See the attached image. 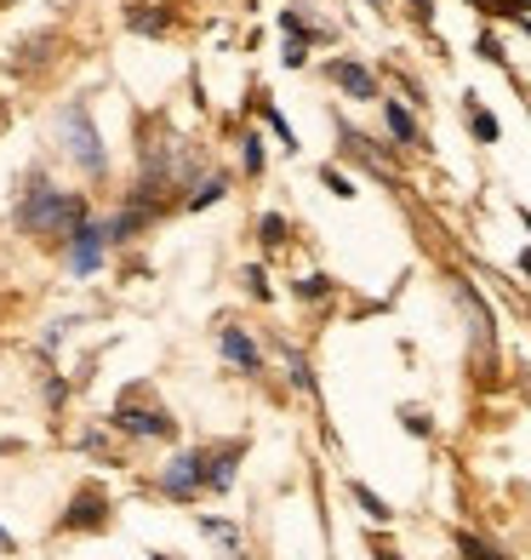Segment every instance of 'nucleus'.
Returning <instances> with one entry per match:
<instances>
[{
  "label": "nucleus",
  "instance_id": "aec40b11",
  "mask_svg": "<svg viewBox=\"0 0 531 560\" xmlns=\"http://www.w3.org/2000/svg\"><path fill=\"white\" fill-rule=\"evenodd\" d=\"M320 184H326V189H332L338 200H354V184H349V177H343L338 166H326V172H320Z\"/></svg>",
  "mask_w": 531,
  "mask_h": 560
},
{
  "label": "nucleus",
  "instance_id": "2eb2a0df",
  "mask_svg": "<svg viewBox=\"0 0 531 560\" xmlns=\"http://www.w3.org/2000/svg\"><path fill=\"white\" fill-rule=\"evenodd\" d=\"M384 115H389V132H394L400 143H417V120H412L406 109H400V104H389Z\"/></svg>",
  "mask_w": 531,
  "mask_h": 560
},
{
  "label": "nucleus",
  "instance_id": "dca6fc26",
  "mask_svg": "<svg viewBox=\"0 0 531 560\" xmlns=\"http://www.w3.org/2000/svg\"><path fill=\"white\" fill-rule=\"evenodd\" d=\"M458 549H463V560H503L486 538H474V532H458Z\"/></svg>",
  "mask_w": 531,
  "mask_h": 560
},
{
  "label": "nucleus",
  "instance_id": "ddd939ff",
  "mask_svg": "<svg viewBox=\"0 0 531 560\" xmlns=\"http://www.w3.org/2000/svg\"><path fill=\"white\" fill-rule=\"evenodd\" d=\"M258 241H263L269 252H274V246H286V241H292V235H286V218H281V212L258 218Z\"/></svg>",
  "mask_w": 531,
  "mask_h": 560
},
{
  "label": "nucleus",
  "instance_id": "9b49d317",
  "mask_svg": "<svg viewBox=\"0 0 531 560\" xmlns=\"http://www.w3.org/2000/svg\"><path fill=\"white\" fill-rule=\"evenodd\" d=\"M126 30L161 35V30H166V12H161V7H149V0H143V7H126Z\"/></svg>",
  "mask_w": 531,
  "mask_h": 560
},
{
  "label": "nucleus",
  "instance_id": "cd10ccee",
  "mask_svg": "<svg viewBox=\"0 0 531 560\" xmlns=\"http://www.w3.org/2000/svg\"><path fill=\"white\" fill-rule=\"evenodd\" d=\"M520 269H526V275H531V252H520Z\"/></svg>",
  "mask_w": 531,
  "mask_h": 560
},
{
  "label": "nucleus",
  "instance_id": "6e6552de",
  "mask_svg": "<svg viewBox=\"0 0 531 560\" xmlns=\"http://www.w3.org/2000/svg\"><path fill=\"white\" fill-rule=\"evenodd\" d=\"M326 74H332V81H338L349 97H361V104H366V97H377V74H371V69H361V63H349V58L326 63Z\"/></svg>",
  "mask_w": 531,
  "mask_h": 560
},
{
  "label": "nucleus",
  "instance_id": "b1692460",
  "mask_svg": "<svg viewBox=\"0 0 531 560\" xmlns=\"http://www.w3.org/2000/svg\"><path fill=\"white\" fill-rule=\"evenodd\" d=\"M246 287H251V298H269V280H263V269H246Z\"/></svg>",
  "mask_w": 531,
  "mask_h": 560
},
{
  "label": "nucleus",
  "instance_id": "5701e85b",
  "mask_svg": "<svg viewBox=\"0 0 531 560\" xmlns=\"http://www.w3.org/2000/svg\"><path fill=\"white\" fill-rule=\"evenodd\" d=\"M240 161H246V172H263V143L246 138V155H240Z\"/></svg>",
  "mask_w": 531,
  "mask_h": 560
},
{
  "label": "nucleus",
  "instance_id": "20e7f679",
  "mask_svg": "<svg viewBox=\"0 0 531 560\" xmlns=\"http://www.w3.org/2000/svg\"><path fill=\"white\" fill-rule=\"evenodd\" d=\"M240 457H246V441L217 446V452H200V487L229 492V487H235V464H240Z\"/></svg>",
  "mask_w": 531,
  "mask_h": 560
},
{
  "label": "nucleus",
  "instance_id": "a878e982",
  "mask_svg": "<svg viewBox=\"0 0 531 560\" xmlns=\"http://www.w3.org/2000/svg\"><path fill=\"white\" fill-rule=\"evenodd\" d=\"M412 12H417V23H428V0H412Z\"/></svg>",
  "mask_w": 531,
  "mask_h": 560
},
{
  "label": "nucleus",
  "instance_id": "c85d7f7f",
  "mask_svg": "<svg viewBox=\"0 0 531 560\" xmlns=\"http://www.w3.org/2000/svg\"><path fill=\"white\" fill-rule=\"evenodd\" d=\"M0 549H12V538H7V532H0Z\"/></svg>",
  "mask_w": 531,
  "mask_h": 560
},
{
  "label": "nucleus",
  "instance_id": "412c9836",
  "mask_svg": "<svg viewBox=\"0 0 531 560\" xmlns=\"http://www.w3.org/2000/svg\"><path fill=\"white\" fill-rule=\"evenodd\" d=\"M474 7L492 18H515V12H526V0H474Z\"/></svg>",
  "mask_w": 531,
  "mask_h": 560
},
{
  "label": "nucleus",
  "instance_id": "9d476101",
  "mask_svg": "<svg viewBox=\"0 0 531 560\" xmlns=\"http://www.w3.org/2000/svg\"><path fill=\"white\" fill-rule=\"evenodd\" d=\"M200 532H206V538L223 549V555H229V560H246V544H240V532L229 526V521H217V515H206V521H200Z\"/></svg>",
  "mask_w": 531,
  "mask_h": 560
},
{
  "label": "nucleus",
  "instance_id": "6ab92c4d",
  "mask_svg": "<svg viewBox=\"0 0 531 560\" xmlns=\"http://www.w3.org/2000/svg\"><path fill=\"white\" fill-rule=\"evenodd\" d=\"M286 366H292V384L297 389H315V372H309V361H303L297 349H286Z\"/></svg>",
  "mask_w": 531,
  "mask_h": 560
},
{
  "label": "nucleus",
  "instance_id": "bb28decb",
  "mask_svg": "<svg viewBox=\"0 0 531 560\" xmlns=\"http://www.w3.org/2000/svg\"><path fill=\"white\" fill-rule=\"evenodd\" d=\"M371 560H400V555H394V549H384V544H377V555H371Z\"/></svg>",
  "mask_w": 531,
  "mask_h": 560
},
{
  "label": "nucleus",
  "instance_id": "393cba45",
  "mask_svg": "<svg viewBox=\"0 0 531 560\" xmlns=\"http://www.w3.org/2000/svg\"><path fill=\"white\" fill-rule=\"evenodd\" d=\"M303 58H309V52H303V35H292V46H286V63H292V69H297V63H303Z\"/></svg>",
  "mask_w": 531,
  "mask_h": 560
},
{
  "label": "nucleus",
  "instance_id": "f257e3e1",
  "mask_svg": "<svg viewBox=\"0 0 531 560\" xmlns=\"http://www.w3.org/2000/svg\"><path fill=\"white\" fill-rule=\"evenodd\" d=\"M17 223L30 229V235L40 229V235H52V241H69L74 229L86 223V200L81 195H58L52 184H35L30 200L17 207Z\"/></svg>",
  "mask_w": 531,
  "mask_h": 560
},
{
  "label": "nucleus",
  "instance_id": "4be33fe9",
  "mask_svg": "<svg viewBox=\"0 0 531 560\" xmlns=\"http://www.w3.org/2000/svg\"><path fill=\"white\" fill-rule=\"evenodd\" d=\"M400 423H406L412 435H428V429H435V423H428V412H417V406H406V412H400Z\"/></svg>",
  "mask_w": 531,
  "mask_h": 560
},
{
  "label": "nucleus",
  "instance_id": "a211bd4d",
  "mask_svg": "<svg viewBox=\"0 0 531 560\" xmlns=\"http://www.w3.org/2000/svg\"><path fill=\"white\" fill-rule=\"evenodd\" d=\"M326 292H332V275H303V280H297V298H309V303L326 298Z\"/></svg>",
  "mask_w": 531,
  "mask_h": 560
},
{
  "label": "nucleus",
  "instance_id": "7ed1b4c3",
  "mask_svg": "<svg viewBox=\"0 0 531 560\" xmlns=\"http://www.w3.org/2000/svg\"><path fill=\"white\" fill-rule=\"evenodd\" d=\"M115 429H126V435H149V441H166V435H172V418L161 412V406H132V400H120Z\"/></svg>",
  "mask_w": 531,
  "mask_h": 560
},
{
  "label": "nucleus",
  "instance_id": "4468645a",
  "mask_svg": "<svg viewBox=\"0 0 531 560\" xmlns=\"http://www.w3.org/2000/svg\"><path fill=\"white\" fill-rule=\"evenodd\" d=\"M223 189H229V177H200L194 195H189V207H194V212H200V207H212V200H217Z\"/></svg>",
  "mask_w": 531,
  "mask_h": 560
},
{
  "label": "nucleus",
  "instance_id": "f03ea898",
  "mask_svg": "<svg viewBox=\"0 0 531 560\" xmlns=\"http://www.w3.org/2000/svg\"><path fill=\"white\" fill-rule=\"evenodd\" d=\"M63 132H69V155L81 161L92 177H104V149H97V132H92V120L81 109H69L63 115Z\"/></svg>",
  "mask_w": 531,
  "mask_h": 560
},
{
  "label": "nucleus",
  "instance_id": "c756f323",
  "mask_svg": "<svg viewBox=\"0 0 531 560\" xmlns=\"http://www.w3.org/2000/svg\"><path fill=\"white\" fill-rule=\"evenodd\" d=\"M520 218H526V229H531V212H520Z\"/></svg>",
  "mask_w": 531,
  "mask_h": 560
},
{
  "label": "nucleus",
  "instance_id": "423d86ee",
  "mask_svg": "<svg viewBox=\"0 0 531 560\" xmlns=\"http://www.w3.org/2000/svg\"><path fill=\"white\" fill-rule=\"evenodd\" d=\"M97 264H104V229L81 223V229L69 235V269H74V275H92Z\"/></svg>",
  "mask_w": 531,
  "mask_h": 560
},
{
  "label": "nucleus",
  "instance_id": "7c9ffc66",
  "mask_svg": "<svg viewBox=\"0 0 531 560\" xmlns=\"http://www.w3.org/2000/svg\"><path fill=\"white\" fill-rule=\"evenodd\" d=\"M526 30H531V23H526Z\"/></svg>",
  "mask_w": 531,
  "mask_h": 560
},
{
  "label": "nucleus",
  "instance_id": "39448f33",
  "mask_svg": "<svg viewBox=\"0 0 531 560\" xmlns=\"http://www.w3.org/2000/svg\"><path fill=\"white\" fill-rule=\"evenodd\" d=\"M109 521V498L97 492V487H86V492H74V503H69V515H63V532H97Z\"/></svg>",
  "mask_w": 531,
  "mask_h": 560
},
{
  "label": "nucleus",
  "instance_id": "1a4fd4ad",
  "mask_svg": "<svg viewBox=\"0 0 531 560\" xmlns=\"http://www.w3.org/2000/svg\"><path fill=\"white\" fill-rule=\"evenodd\" d=\"M217 349H223V361H235L240 372H258L263 366V354H258V343H251L240 326H223L217 332Z\"/></svg>",
  "mask_w": 531,
  "mask_h": 560
},
{
  "label": "nucleus",
  "instance_id": "f3484780",
  "mask_svg": "<svg viewBox=\"0 0 531 560\" xmlns=\"http://www.w3.org/2000/svg\"><path fill=\"white\" fill-rule=\"evenodd\" d=\"M469 126H474V138H480V143H497V120H492L486 109H480L474 97H469Z\"/></svg>",
  "mask_w": 531,
  "mask_h": 560
},
{
  "label": "nucleus",
  "instance_id": "0eeeda50",
  "mask_svg": "<svg viewBox=\"0 0 531 560\" xmlns=\"http://www.w3.org/2000/svg\"><path fill=\"white\" fill-rule=\"evenodd\" d=\"M161 487L172 498H194L200 492V452H177L172 464H166V475H161Z\"/></svg>",
  "mask_w": 531,
  "mask_h": 560
},
{
  "label": "nucleus",
  "instance_id": "f8f14e48",
  "mask_svg": "<svg viewBox=\"0 0 531 560\" xmlns=\"http://www.w3.org/2000/svg\"><path fill=\"white\" fill-rule=\"evenodd\" d=\"M354 503H361V509H366V515H371L377 526H384V521H394V509H389L384 498H377L371 487H361V480H354Z\"/></svg>",
  "mask_w": 531,
  "mask_h": 560
}]
</instances>
